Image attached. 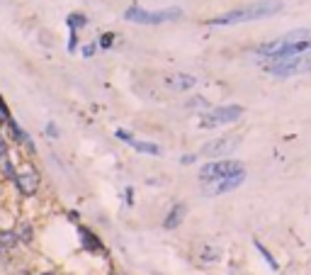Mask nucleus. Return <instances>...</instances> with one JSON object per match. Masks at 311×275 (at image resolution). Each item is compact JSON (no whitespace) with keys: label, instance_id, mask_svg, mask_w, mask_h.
<instances>
[{"label":"nucleus","instance_id":"25","mask_svg":"<svg viewBox=\"0 0 311 275\" xmlns=\"http://www.w3.org/2000/svg\"><path fill=\"white\" fill-rule=\"evenodd\" d=\"M5 153H7V141L0 137V156H5Z\"/></svg>","mask_w":311,"mask_h":275},{"label":"nucleus","instance_id":"2","mask_svg":"<svg viewBox=\"0 0 311 275\" xmlns=\"http://www.w3.org/2000/svg\"><path fill=\"white\" fill-rule=\"evenodd\" d=\"M285 7L282 0H255L248 5H241V7H234L219 17H212L207 25L209 27H224V25H241V22H253V20H265L270 15H277L280 10Z\"/></svg>","mask_w":311,"mask_h":275},{"label":"nucleus","instance_id":"19","mask_svg":"<svg viewBox=\"0 0 311 275\" xmlns=\"http://www.w3.org/2000/svg\"><path fill=\"white\" fill-rule=\"evenodd\" d=\"M194 161H197V153H185V156L180 158L183 166H190V163H194Z\"/></svg>","mask_w":311,"mask_h":275},{"label":"nucleus","instance_id":"15","mask_svg":"<svg viewBox=\"0 0 311 275\" xmlns=\"http://www.w3.org/2000/svg\"><path fill=\"white\" fill-rule=\"evenodd\" d=\"M253 246L258 249V253L263 256V261H265V263H267V266H270L272 271H280V263L275 261V256H272V253H270V251H267V249H265V246H263L260 241H253Z\"/></svg>","mask_w":311,"mask_h":275},{"label":"nucleus","instance_id":"10","mask_svg":"<svg viewBox=\"0 0 311 275\" xmlns=\"http://www.w3.org/2000/svg\"><path fill=\"white\" fill-rule=\"evenodd\" d=\"M185 212H187V207L183 205V202H175V205L170 207L168 217L163 219V226H166V229H178V226L183 224V219H185Z\"/></svg>","mask_w":311,"mask_h":275},{"label":"nucleus","instance_id":"8","mask_svg":"<svg viewBox=\"0 0 311 275\" xmlns=\"http://www.w3.org/2000/svg\"><path fill=\"white\" fill-rule=\"evenodd\" d=\"M15 183H17V188H20L22 195H34L37 188H39V175H37V171L29 168V171L15 175Z\"/></svg>","mask_w":311,"mask_h":275},{"label":"nucleus","instance_id":"21","mask_svg":"<svg viewBox=\"0 0 311 275\" xmlns=\"http://www.w3.org/2000/svg\"><path fill=\"white\" fill-rule=\"evenodd\" d=\"M93 54H95V44H85V47H83V56H85V59H90Z\"/></svg>","mask_w":311,"mask_h":275},{"label":"nucleus","instance_id":"28","mask_svg":"<svg viewBox=\"0 0 311 275\" xmlns=\"http://www.w3.org/2000/svg\"><path fill=\"white\" fill-rule=\"evenodd\" d=\"M22 275H29V273H22Z\"/></svg>","mask_w":311,"mask_h":275},{"label":"nucleus","instance_id":"23","mask_svg":"<svg viewBox=\"0 0 311 275\" xmlns=\"http://www.w3.org/2000/svg\"><path fill=\"white\" fill-rule=\"evenodd\" d=\"M47 134H49V137H59V129H56V125H49V127H47Z\"/></svg>","mask_w":311,"mask_h":275},{"label":"nucleus","instance_id":"20","mask_svg":"<svg viewBox=\"0 0 311 275\" xmlns=\"http://www.w3.org/2000/svg\"><path fill=\"white\" fill-rule=\"evenodd\" d=\"M75 44H78V37H75V32H71V37H68V51H75Z\"/></svg>","mask_w":311,"mask_h":275},{"label":"nucleus","instance_id":"26","mask_svg":"<svg viewBox=\"0 0 311 275\" xmlns=\"http://www.w3.org/2000/svg\"><path fill=\"white\" fill-rule=\"evenodd\" d=\"M0 115H5V117H10V115H7V105L2 102V98H0Z\"/></svg>","mask_w":311,"mask_h":275},{"label":"nucleus","instance_id":"17","mask_svg":"<svg viewBox=\"0 0 311 275\" xmlns=\"http://www.w3.org/2000/svg\"><path fill=\"white\" fill-rule=\"evenodd\" d=\"M112 44H115V34H112V32H107V34L100 37V47H102V49H110Z\"/></svg>","mask_w":311,"mask_h":275},{"label":"nucleus","instance_id":"22","mask_svg":"<svg viewBox=\"0 0 311 275\" xmlns=\"http://www.w3.org/2000/svg\"><path fill=\"white\" fill-rule=\"evenodd\" d=\"M117 139H122V141H126V144H129L134 137H131L129 132H124V129H117Z\"/></svg>","mask_w":311,"mask_h":275},{"label":"nucleus","instance_id":"6","mask_svg":"<svg viewBox=\"0 0 311 275\" xmlns=\"http://www.w3.org/2000/svg\"><path fill=\"white\" fill-rule=\"evenodd\" d=\"M241 144V137H219L209 144L202 146V156L207 158H216V156H229L236 146Z\"/></svg>","mask_w":311,"mask_h":275},{"label":"nucleus","instance_id":"16","mask_svg":"<svg viewBox=\"0 0 311 275\" xmlns=\"http://www.w3.org/2000/svg\"><path fill=\"white\" fill-rule=\"evenodd\" d=\"M15 236H17V241H24V244H29V241H32V226H29L27 222H22V224L17 226Z\"/></svg>","mask_w":311,"mask_h":275},{"label":"nucleus","instance_id":"9","mask_svg":"<svg viewBox=\"0 0 311 275\" xmlns=\"http://www.w3.org/2000/svg\"><path fill=\"white\" fill-rule=\"evenodd\" d=\"M166 85H168L170 90H190V88L197 85V78L190 75V73H170V75L166 78Z\"/></svg>","mask_w":311,"mask_h":275},{"label":"nucleus","instance_id":"5","mask_svg":"<svg viewBox=\"0 0 311 275\" xmlns=\"http://www.w3.org/2000/svg\"><path fill=\"white\" fill-rule=\"evenodd\" d=\"M241 115H243V105H221V107H214V110L204 112L199 117V127L202 129H214V127H221V125H231Z\"/></svg>","mask_w":311,"mask_h":275},{"label":"nucleus","instance_id":"11","mask_svg":"<svg viewBox=\"0 0 311 275\" xmlns=\"http://www.w3.org/2000/svg\"><path fill=\"white\" fill-rule=\"evenodd\" d=\"M78 234H80V239H83V246L88 249V251H102V244H100V239L90 231V229H85V226H78Z\"/></svg>","mask_w":311,"mask_h":275},{"label":"nucleus","instance_id":"7","mask_svg":"<svg viewBox=\"0 0 311 275\" xmlns=\"http://www.w3.org/2000/svg\"><path fill=\"white\" fill-rule=\"evenodd\" d=\"M243 180H246V171H243V173H236V175H229V178H221V180H214V183H207V185H204V195H209V198H214V195H226V193L236 190Z\"/></svg>","mask_w":311,"mask_h":275},{"label":"nucleus","instance_id":"12","mask_svg":"<svg viewBox=\"0 0 311 275\" xmlns=\"http://www.w3.org/2000/svg\"><path fill=\"white\" fill-rule=\"evenodd\" d=\"M129 146H131V149H136V151H141V153L161 156V146H158V144H151V141H136V139H131V141H129Z\"/></svg>","mask_w":311,"mask_h":275},{"label":"nucleus","instance_id":"18","mask_svg":"<svg viewBox=\"0 0 311 275\" xmlns=\"http://www.w3.org/2000/svg\"><path fill=\"white\" fill-rule=\"evenodd\" d=\"M2 171H5V175H7V178H12V180H15V175H17V173H15V166H12L10 161H2Z\"/></svg>","mask_w":311,"mask_h":275},{"label":"nucleus","instance_id":"27","mask_svg":"<svg viewBox=\"0 0 311 275\" xmlns=\"http://www.w3.org/2000/svg\"><path fill=\"white\" fill-rule=\"evenodd\" d=\"M44 275H54V273H44Z\"/></svg>","mask_w":311,"mask_h":275},{"label":"nucleus","instance_id":"3","mask_svg":"<svg viewBox=\"0 0 311 275\" xmlns=\"http://www.w3.org/2000/svg\"><path fill=\"white\" fill-rule=\"evenodd\" d=\"M265 71L280 78L287 75H297V73H309L311 71V51H304L299 56H289V59H275V61H265Z\"/></svg>","mask_w":311,"mask_h":275},{"label":"nucleus","instance_id":"13","mask_svg":"<svg viewBox=\"0 0 311 275\" xmlns=\"http://www.w3.org/2000/svg\"><path fill=\"white\" fill-rule=\"evenodd\" d=\"M66 25H68V29H71V32H78L80 27H85V25H88V17H85V15H80V12H71V15L66 17Z\"/></svg>","mask_w":311,"mask_h":275},{"label":"nucleus","instance_id":"4","mask_svg":"<svg viewBox=\"0 0 311 275\" xmlns=\"http://www.w3.org/2000/svg\"><path fill=\"white\" fill-rule=\"evenodd\" d=\"M243 163L241 161H231V158H221V161H209L199 168V180L207 185V183H214V180H221V178H229V175H236V173H243Z\"/></svg>","mask_w":311,"mask_h":275},{"label":"nucleus","instance_id":"1","mask_svg":"<svg viewBox=\"0 0 311 275\" xmlns=\"http://www.w3.org/2000/svg\"><path fill=\"white\" fill-rule=\"evenodd\" d=\"M304 51H311V32L299 27L280 39L265 42L255 49V54L265 61H275V59H289V56H299Z\"/></svg>","mask_w":311,"mask_h":275},{"label":"nucleus","instance_id":"14","mask_svg":"<svg viewBox=\"0 0 311 275\" xmlns=\"http://www.w3.org/2000/svg\"><path fill=\"white\" fill-rule=\"evenodd\" d=\"M221 258V251L216 249V246H202V253H199V261H204V263H216Z\"/></svg>","mask_w":311,"mask_h":275},{"label":"nucleus","instance_id":"24","mask_svg":"<svg viewBox=\"0 0 311 275\" xmlns=\"http://www.w3.org/2000/svg\"><path fill=\"white\" fill-rule=\"evenodd\" d=\"M126 205H134V190L126 188Z\"/></svg>","mask_w":311,"mask_h":275}]
</instances>
